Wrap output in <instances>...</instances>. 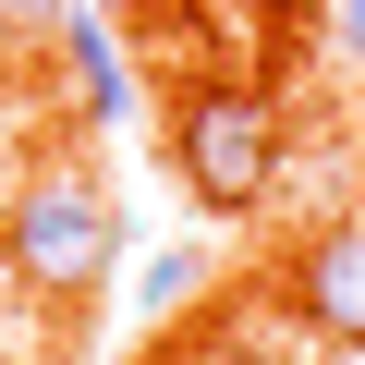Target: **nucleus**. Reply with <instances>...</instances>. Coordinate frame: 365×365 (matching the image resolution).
Listing matches in <instances>:
<instances>
[{
    "label": "nucleus",
    "mask_w": 365,
    "mask_h": 365,
    "mask_svg": "<svg viewBox=\"0 0 365 365\" xmlns=\"http://www.w3.org/2000/svg\"><path fill=\"white\" fill-rule=\"evenodd\" d=\"M61 49H73V86H86V122H122V110H134V86H122V61H110V25L61 0Z\"/></svg>",
    "instance_id": "20e7f679"
},
{
    "label": "nucleus",
    "mask_w": 365,
    "mask_h": 365,
    "mask_svg": "<svg viewBox=\"0 0 365 365\" xmlns=\"http://www.w3.org/2000/svg\"><path fill=\"white\" fill-rule=\"evenodd\" d=\"M195 292H207V256H195V244H170V256L146 268V317H182Z\"/></svg>",
    "instance_id": "39448f33"
},
{
    "label": "nucleus",
    "mask_w": 365,
    "mask_h": 365,
    "mask_svg": "<svg viewBox=\"0 0 365 365\" xmlns=\"http://www.w3.org/2000/svg\"><path fill=\"white\" fill-rule=\"evenodd\" d=\"M0 268H13L37 304H98V280L122 268V207H110V182L98 170H73V158H49V170H25L13 195H0Z\"/></svg>",
    "instance_id": "f257e3e1"
},
{
    "label": "nucleus",
    "mask_w": 365,
    "mask_h": 365,
    "mask_svg": "<svg viewBox=\"0 0 365 365\" xmlns=\"http://www.w3.org/2000/svg\"><path fill=\"white\" fill-rule=\"evenodd\" d=\"M25 13H61V0H25Z\"/></svg>",
    "instance_id": "0eeeda50"
},
{
    "label": "nucleus",
    "mask_w": 365,
    "mask_h": 365,
    "mask_svg": "<svg viewBox=\"0 0 365 365\" xmlns=\"http://www.w3.org/2000/svg\"><path fill=\"white\" fill-rule=\"evenodd\" d=\"M329 49H341V61H365V0H329Z\"/></svg>",
    "instance_id": "423d86ee"
},
{
    "label": "nucleus",
    "mask_w": 365,
    "mask_h": 365,
    "mask_svg": "<svg viewBox=\"0 0 365 365\" xmlns=\"http://www.w3.org/2000/svg\"><path fill=\"white\" fill-rule=\"evenodd\" d=\"M280 317H292V341H317V353H365V220H329V232L292 244Z\"/></svg>",
    "instance_id": "7ed1b4c3"
},
{
    "label": "nucleus",
    "mask_w": 365,
    "mask_h": 365,
    "mask_svg": "<svg viewBox=\"0 0 365 365\" xmlns=\"http://www.w3.org/2000/svg\"><path fill=\"white\" fill-rule=\"evenodd\" d=\"M170 170H182V195L220 207V220H256L280 195V110L256 86H195L170 110Z\"/></svg>",
    "instance_id": "f03ea898"
}]
</instances>
